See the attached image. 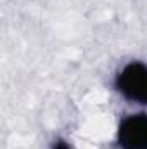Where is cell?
I'll return each mask as SVG.
<instances>
[{
	"label": "cell",
	"mask_w": 147,
	"mask_h": 149,
	"mask_svg": "<svg viewBox=\"0 0 147 149\" xmlns=\"http://www.w3.org/2000/svg\"><path fill=\"white\" fill-rule=\"evenodd\" d=\"M52 149H69V146L64 142V141H57L55 144H54V148Z\"/></svg>",
	"instance_id": "obj_3"
},
{
	"label": "cell",
	"mask_w": 147,
	"mask_h": 149,
	"mask_svg": "<svg viewBox=\"0 0 147 149\" xmlns=\"http://www.w3.org/2000/svg\"><path fill=\"white\" fill-rule=\"evenodd\" d=\"M116 87L126 99L147 104V66L142 63L126 64L116 78Z\"/></svg>",
	"instance_id": "obj_1"
},
{
	"label": "cell",
	"mask_w": 147,
	"mask_h": 149,
	"mask_svg": "<svg viewBox=\"0 0 147 149\" xmlns=\"http://www.w3.org/2000/svg\"><path fill=\"white\" fill-rule=\"evenodd\" d=\"M118 142L123 149H147V114L125 118L118 130Z\"/></svg>",
	"instance_id": "obj_2"
}]
</instances>
